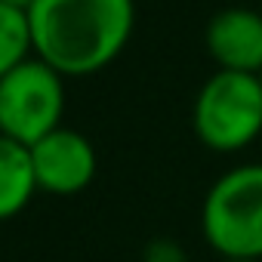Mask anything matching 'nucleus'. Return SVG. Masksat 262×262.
<instances>
[{"label":"nucleus","mask_w":262,"mask_h":262,"mask_svg":"<svg viewBox=\"0 0 262 262\" xmlns=\"http://www.w3.org/2000/svg\"><path fill=\"white\" fill-rule=\"evenodd\" d=\"M34 53L62 77L108 68L136 28L133 0H34L28 7Z\"/></svg>","instance_id":"1"},{"label":"nucleus","mask_w":262,"mask_h":262,"mask_svg":"<svg viewBox=\"0 0 262 262\" xmlns=\"http://www.w3.org/2000/svg\"><path fill=\"white\" fill-rule=\"evenodd\" d=\"M201 234L225 262L262 259V164L225 170L201 204Z\"/></svg>","instance_id":"2"},{"label":"nucleus","mask_w":262,"mask_h":262,"mask_svg":"<svg viewBox=\"0 0 262 262\" xmlns=\"http://www.w3.org/2000/svg\"><path fill=\"white\" fill-rule=\"evenodd\" d=\"M191 126L201 145L216 155L250 148L262 136V77L241 71L210 74L194 96Z\"/></svg>","instance_id":"3"},{"label":"nucleus","mask_w":262,"mask_h":262,"mask_svg":"<svg viewBox=\"0 0 262 262\" xmlns=\"http://www.w3.org/2000/svg\"><path fill=\"white\" fill-rule=\"evenodd\" d=\"M65 77L37 56L0 77V133L34 145L62 126Z\"/></svg>","instance_id":"4"},{"label":"nucleus","mask_w":262,"mask_h":262,"mask_svg":"<svg viewBox=\"0 0 262 262\" xmlns=\"http://www.w3.org/2000/svg\"><path fill=\"white\" fill-rule=\"evenodd\" d=\"M31 164L37 191L47 194H80L96 179V148L77 129L59 126L31 145Z\"/></svg>","instance_id":"5"},{"label":"nucleus","mask_w":262,"mask_h":262,"mask_svg":"<svg viewBox=\"0 0 262 262\" xmlns=\"http://www.w3.org/2000/svg\"><path fill=\"white\" fill-rule=\"evenodd\" d=\"M204 43L219 71L262 74V10L250 7L219 10L207 25Z\"/></svg>","instance_id":"6"},{"label":"nucleus","mask_w":262,"mask_h":262,"mask_svg":"<svg viewBox=\"0 0 262 262\" xmlns=\"http://www.w3.org/2000/svg\"><path fill=\"white\" fill-rule=\"evenodd\" d=\"M37 191L31 148L0 133V222L19 216Z\"/></svg>","instance_id":"7"},{"label":"nucleus","mask_w":262,"mask_h":262,"mask_svg":"<svg viewBox=\"0 0 262 262\" xmlns=\"http://www.w3.org/2000/svg\"><path fill=\"white\" fill-rule=\"evenodd\" d=\"M31 50H34V37H31L28 10L0 4V77H7L13 68L28 62Z\"/></svg>","instance_id":"8"},{"label":"nucleus","mask_w":262,"mask_h":262,"mask_svg":"<svg viewBox=\"0 0 262 262\" xmlns=\"http://www.w3.org/2000/svg\"><path fill=\"white\" fill-rule=\"evenodd\" d=\"M142 262H188L185 256V247L173 237H155L145 253H142Z\"/></svg>","instance_id":"9"},{"label":"nucleus","mask_w":262,"mask_h":262,"mask_svg":"<svg viewBox=\"0 0 262 262\" xmlns=\"http://www.w3.org/2000/svg\"><path fill=\"white\" fill-rule=\"evenodd\" d=\"M0 4H10V7H19V10H28L34 0H0Z\"/></svg>","instance_id":"10"},{"label":"nucleus","mask_w":262,"mask_h":262,"mask_svg":"<svg viewBox=\"0 0 262 262\" xmlns=\"http://www.w3.org/2000/svg\"><path fill=\"white\" fill-rule=\"evenodd\" d=\"M259 77H262V74H259Z\"/></svg>","instance_id":"11"}]
</instances>
